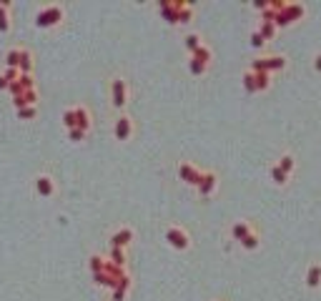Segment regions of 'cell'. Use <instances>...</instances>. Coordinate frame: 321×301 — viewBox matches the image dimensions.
Wrapping results in <instances>:
<instances>
[{
    "instance_id": "cell-32",
    "label": "cell",
    "mask_w": 321,
    "mask_h": 301,
    "mask_svg": "<svg viewBox=\"0 0 321 301\" xmlns=\"http://www.w3.org/2000/svg\"><path fill=\"white\" fill-rule=\"evenodd\" d=\"M264 43H266V38L261 35L258 30H254V33H251V45H254V48H261V45H264Z\"/></svg>"
},
{
    "instance_id": "cell-23",
    "label": "cell",
    "mask_w": 321,
    "mask_h": 301,
    "mask_svg": "<svg viewBox=\"0 0 321 301\" xmlns=\"http://www.w3.org/2000/svg\"><path fill=\"white\" fill-rule=\"evenodd\" d=\"M258 244H261V238H258V234H256V231H251L249 236H246V238L241 241V246H243L246 251H254V249H258Z\"/></svg>"
},
{
    "instance_id": "cell-30",
    "label": "cell",
    "mask_w": 321,
    "mask_h": 301,
    "mask_svg": "<svg viewBox=\"0 0 321 301\" xmlns=\"http://www.w3.org/2000/svg\"><path fill=\"white\" fill-rule=\"evenodd\" d=\"M188 70H191L193 75H203L209 70V66L206 63H201V60H196V58H191V63H188Z\"/></svg>"
},
{
    "instance_id": "cell-9",
    "label": "cell",
    "mask_w": 321,
    "mask_h": 301,
    "mask_svg": "<svg viewBox=\"0 0 321 301\" xmlns=\"http://www.w3.org/2000/svg\"><path fill=\"white\" fill-rule=\"evenodd\" d=\"M33 184H35V191L43 196V199H50V196L55 193V181H53V176H48V173H38Z\"/></svg>"
},
{
    "instance_id": "cell-16",
    "label": "cell",
    "mask_w": 321,
    "mask_h": 301,
    "mask_svg": "<svg viewBox=\"0 0 321 301\" xmlns=\"http://www.w3.org/2000/svg\"><path fill=\"white\" fill-rule=\"evenodd\" d=\"M13 103H16V111L18 108H25V105H35L38 103V93H35V90H25V93H20V96L13 98Z\"/></svg>"
},
{
    "instance_id": "cell-35",
    "label": "cell",
    "mask_w": 321,
    "mask_h": 301,
    "mask_svg": "<svg viewBox=\"0 0 321 301\" xmlns=\"http://www.w3.org/2000/svg\"><path fill=\"white\" fill-rule=\"evenodd\" d=\"M314 70H316V73H321V53L314 58Z\"/></svg>"
},
{
    "instance_id": "cell-19",
    "label": "cell",
    "mask_w": 321,
    "mask_h": 301,
    "mask_svg": "<svg viewBox=\"0 0 321 301\" xmlns=\"http://www.w3.org/2000/svg\"><path fill=\"white\" fill-rule=\"evenodd\" d=\"M276 166H279V168H281L284 173H289V176H291V173H294V168H296V161H294V156H291V153H284Z\"/></svg>"
},
{
    "instance_id": "cell-26",
    "label": "cell",
    "mask_w": 321,
    "mask_h": 301,
    "mask_svg": "<svg viewBox=\"0 0 321 301\" xmlns=\"http://www.w3.org/2000/svg\"><path fill=\"white\" fill-rule=\"evenodd\" d=\"M243 88L249 90V93H256V75H254V70L243 73Z\"/></svg>"
},
{
    "instance_id": "cell-4",
    "label": "cell",
    "mask_w": 321,
    "mask_h": 301,
    "mask_svg": "<svg viewBox=\"0 0 321 301\" xmlns=\"http://www.w3.org/2000/svg\"><path fill=\"white\" fill-rule=\"evenodd\" d=\"M286 66V58L284 55H269V58H256L251 63V70L256 73H273V70H281Z\"/></svg>"
},
{
    "instance_id": "cell-1",
    "label": "cell",
    "mask_w": 321,
    "mask_h": 301,
    "mask_svg": "<svg viewBox=\"0 0 321 301\" xmlns=\"http://www.w3.org/2000/svg\"><path fill=\"white\" fill-rule=\"evenodd\" d=\"M158 10L163 13V18L168 23H188L193 15V8L188 3H160Z\"/></svg>"
},
{
    "instance_id": "cell-33",
    "label": "cell",
    "mask_w": 321,
    "mask_h": 301,
    "mask_svg": "<svg viewBox=\"0 0 321 301\" xmlns=\"http://www.w3.org/2000/svg\"><path fill=\"white\" fill-rule=\"evenodd\" d=\"M3 73H5V78H8L10 83H13V81H18V78H20V70H18V68H5Z\"/></svg>"
},
{
    "instance_id": "cell-11",
    "label": "cell",
    "mask_w": 321,
    "mask_h": 301,
    "mask_svg": "<svg viewBox=\"0 0 321 301\" xmlns=\"http://www.w3.org/2000/svg\"><path fill=\"white\" fill-rule=\"evenodd\" d=\"M130 241H133V229L123 226V229H118V231L111 236V246H113V249H123V246L130 244Z\"/></svg>"
},
{
    "instance_id": "cell-20",
    "label": "cell",
    "mask_w": 321,
    "mask_h": 301,
    "mask_svg": "<svg viewBox=\"0 0 321 301\" xmlns=\"http://www.w3.org/2000/svg\"><path fill=\"white\" fill-rule=\"evenodd\" d=\"M258 33L264 35L266 40H271V38L276 35V23H273V20H261V25H258Z\"/></svg>"
},
{
    "instance_id": "cell-7",
    "label": "cell",
    "mask_w": 321,
    "mask_h": 301,
    "mask_svg": "<svg viewBox=\"0 0 321 301\" xmlns=\"http://www.w3.org/2000/svg\"><path fill=\"white\" fill-rule=\"evenodd\" d=\"M203 173H206V171L196 168V166H193V163H188V161H183V163L178 166V176H181V181H186V184H191V186H198V184H201Z\"/></svg>"
},
{
    "instance_id": "cell-24",
    "label": "cell",
    "mask_w": 321,
    "mask_h": 301,
    "mask_svg": "<svg viewBox=\"0 0 321 301\" xmlns=\"http://www.w3.org/2000/svg\"><path fill=\"white\" fill-rule=\"evenodd\" d=\"M271 178H273V184H276V186H284L286 181H289V173H284L279 166L273 163V166H271Z\"/></svg>"
},
{
    "instance_id": "cell-13",
    "label": "cell",
    "mask_w": 321,
    "mask_h": 301,
    "mask_svg": "<svg viewBox=\"0 0 321 301\" xmlns=\"http://www.w3.org/2000/svg\"><path fill=\"white\" fill-rule=\"evenodd\" d=\"M25 55H28L25 48H10V50L5 53V63H8V68H18V70H20Z\"/></svg>"
},
{
    "instance_id": "cell-18",
    "label": "cell",
    "mask_w": 321,
    "mask_h": 301,
    "mask_svg": "<svg viewBox=\"0 0 321 301\" xmlns=\"http://www.w3.org/2000/svg\"><path fill=\"white\" fill-rule=\"evenodd\" d=\"M128 289H130V279H128V276H123V279H121V284L113 289V301H123V299H126V294H128Z\"/></svg>"
},
{
    "instance_id": "cell-21",
    "label": "cell",
    "mask_w": 321,
    "mask_h": 301,
    "mask_svg": "<svg viewBox=\"0 0 321 301\" xmlns=\"http://www.w3.org/2000/svg\"><path fill=\"white\" fill-rule=\"evenodd\" d=\"M201 45H203V40H201V35H198V33H188V35H186V48L191 50V55L201 48Z\"/></svg>"
},
{
    "instance_id": "cell-22",
    "label": "cell",
    "mask_w": 321,
    "mask_h": 301,
    "mask_svg": "<svg viewBox=\"0 0 321 301\" xmlns=\"http://www.w3.org/2000/svg\"><path fill=\"white\" fill-rule=\"evenodd\" d=\"M191 58H196V60H201V63H211V58H213V53H211V48H209V45H201V48L191 55Z\"/></svg>"
},
{
    "instance_id": "cell-17",
    "label": "cell",
    "mask_w": 321,
    "mask_h": 301,
    "mask_svg": "<svg viewBox=\"0 0 321 301\" xmlns=\"http://www.w3.org/2000/svg\"><path fill=\"white\" fill-rule=\"evenodd\" d=\"M10 30V3H0V33Z\"/></svg>"
},
{
    "instance_id": "cell-5",
    "label": "cell",
    "mask_w": 321,
    "mask_h": 301,
    "mask_svg": "<svg viewBox=\"0 0 321 301\" xmlns=\"http://www.w3.org/2000/svg\"><path fill=\"white\" fill-rule=\"evenodd\" d=\"M166 241L173 249H178V251H186L188 246H191V236H188L186 229H181V226H168L166 229Z\"/></svg>"
},
{
    "instance_id": "cell-29",
    "label": "cell",
    "mask_w": 321,
    "mask_h": 301,
    "mask_svg": "<svg viewBox=\"0 0 321 301\" xmlns=\"http://www.w3.org/2000/svg\"><path fill=\"white\" fill-rule=\"evenodd\" d=\"M111 261L115 266H123L126 268V251L123 249H111Z\"/></svg>"
},
{
    "instance_id": "cell-12",
    "label": "cell",
    "mask_w": 321,
    "mask_h": 301,
    "mask_svg": "<svg viewBox=\"0 0 321 301\" xmlns=\"http://www.w3.org/2000/svg\"><path fill=\"white\" fill-rule=\"evenodd\" d=\"M216 186H218V176L213 171H206V173H203V178H201V184L196 188H198L201 196H211L216 191Z\"/></svg>"
},
{
    "instance_id": "cell-14",
    "label": "cell",
    "mask_w": 321,
    "mask_h": 301,
    "mask_svg": "<svg viewBox=\"0 0 321 301\" xmlns=\"http://www.w3.org/2000/svg\"><path fill=\"white\" fill-rule=\"evenodd\" d=\"M306 286L309 289H319L321 286V264H311L306 268Z\"/></svg>"
},
{
    "instance_id": "cell-31",
    "label": "cell",
    "mask_w": 321,
    "mask_h": 301,
    "mask_svg": "<svg viewBox=\"0 0 321 301\" xmlns=\"http://www.w3.org/2000/svg\"><path fill=\"white\" fill-rule=\"evenodd\" d=\"M85 133H88V131H83V128H70V131H68V138H70L73 143H80V141L85 138Z\"/></svg>"
},
{
    "instance_id": "cell-34",
    "label": "cell",
    "mask_w": 321,
    "mask_h": 301,
    "mask_svg": "<svg viewBox=\"0 0 321 301\" xmlns=\"http://www.w3.org/2000/svg\"><path fill=\"white\" fill-rule=\"evenodd\" d=\"M0 88H10V81L5 78V73H0Z\"/></svg>"
},
{
    "instance_id": "cell-15",
    "label": "cell",
    "mask_w": 321,
    "mask_h": 301,
    "mask_svg": "<svg viewBox=\"0 0 321 301\" xmlns=\"http://www.w3.org/2000/svg\"><path fill=\"white\" fill-rule=\"evenodd\" d=\"M251 231H254V226H251L249 221H236V223L231 226V236L236 238V241H243L246 236L251 234Z\"/></svg>"
},
{
    "instance_id": "cell-27",
    "label": "cell",
    "mask_w": 321,
    "mask_h": 301,
    "mask_svg": "<svg viewBox=\"0 0 321 301\" xmlns=\"http://www.w3.org/2000/svg\"><path fill=\"white\" fill-rule=\"evenodd\" d=\"M106 264H108V261L103 259V256H98V253L91 256V271H93V274H100V271L106 268Z\"/></svg>"
},
{
    "instance_id": "cell-10",
    "label": "cell",
    "mask_w": 321,
    "mask_h": 301,
    "mask_svg": "<svg viewBox=\"0 0 321 301\" xmlns=\"http://www.w3.org/2000/svg\"><path fill=\"white\" fill-rule=\"evenodd\" d=\"M25 90H35V81H33V75L20 73V78L10 83V93H13V98H16V96L25 93Z\"/></svg>"
},
{
    "instance_id": "cell-28",
    "label": "cell",
    "mask_w": 321,
    "mask_h": 301,
    "mask_svg": "<svg viewBox=\"0 0 321 301\" xmlns=\"http://www.w3.org/2000/svg\"><path fill=\"white\" fill-rule=\"evenodd\" d=\"M254 75H256V90H266L269 83H271V75L269 73H256V70H254Z\"/></svg>"
},
{
    "instance_id": "cell-2",
    "label": "cell",
    "mask_w": 321,
    "mask_h": 301,
    "mask_svg": "<svg viewBox=\"0 0 321 301\" xmlns=\"http://www.w3.org/2000/svg\"><path fill=\"white\" fill-rule=\"evenodd\" d=\"M63 123L65 128H83V131H88L91 128V113L88 108H83V105H76V108H68L63 113Z\"/></svg>"
},
{
    "instance_id": "cell-6",
    "label": "cell",
    "mask_w": 321,
    "mask_h": 301,
    "mask_svg": "<svg viewBox=\"0 0 321 301\" xmlns=\"http://www.w3.org/2000/svg\"><path fill=\"white\" fill-rule=\"evenodd\" d=\"M111 100L115 108H123L128 103V83L123 78H113L111 81Z\"/></svg>"
},
{
    "instance_id": "cell-8",
    "label": "cell",
    "mask_w": 321,
    "mask_h": 301,
    "mask_svg": "<svg viewBox=\"0 0 321 301\" xmlns=\"http://www.w3.org/2000/svg\"><path fill=\"white\" fill-rule=\"evenodd\" d=\"M113 135L118 141H128L130 135H133V120H130L128 116H118L113 123Z\"/></svg>"
},
{
    "instance_id": "cell-3",
    "label": "cell",
    "mask_w": 321,
    "mask_h": 301,
    "mask_svg": "<svg viewBox=\"0 0 321 301\" xmlns=\"http://www.w3.org/2000/svg\"><path fill=\"white\" fill-rule=\"evenodd\" d=\"M63 20V5H46L40 8L35 15V25L38 28H55Z\"/></svg>"
},
{
    "instance_id": "cell-25",
    "label": "cell",
    "mask_w": 321,
    "mask_h": 301,
    "mask_svg": "<svg viewBox=\"0 0 321 301\" xmlns=\"http://www.w3.org/2000/svg\"><path fill=\"white\" fill-rule=\"evenodd\" d=\"M16 113H18L20 120H31V118L38 116V105H25V108H18Z\"/></svg>"
}]
</instances>
